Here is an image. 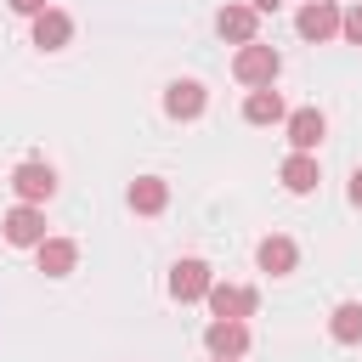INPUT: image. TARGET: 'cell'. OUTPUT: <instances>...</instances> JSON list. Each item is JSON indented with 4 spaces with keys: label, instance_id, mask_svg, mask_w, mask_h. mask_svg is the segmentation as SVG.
<instances>
[{
    "label": "cell",
    "instance_id": "obj_1",
    "mask_svg": "<svg viewBox=\"0 0 362 362\" xmlns=\"http://www.w3.org/2000/svg\"><path fill=\"white\" fill-rule=\"evenodd\" d=\"M232 74H238L243 85L266 90V85L283 74V57H277L272 45H260V40H255V45H238V57H232Z\"/></svg>",
    "mask_w": 362,
    "mask_h": 362
},
{
    "label": "cell",
    "instance_id": "obj_2",
    "mask_svg": "<svg viewBox=\"0 0 362 362\" xmlns=\"http://www.w3.org/2000/svg\"><path fill=\"white\" fill-rule=\"evenodd\" d=\"M0 226H6V243L11 249H40L45 243V209L40 204H17Z\"/></svg>",
    "mask_w": 362,
    "mask_h": 362
},
{
    "label": "cell",
    "instance_id": "obj_3",
    "mask_svg": "<svg viewBox=\"0 0 362 362\" xmlns=\"http://www.w3.org/2000/svg\"><path fill=\"white\" fill-rule=\"evenodd\" d=\"M204 300H209V311L226 317V322H243V317H255V305H260L255 288H232V283H209Z\"/></svg>",
    "mask_w": 362,
    "mask_h": 362
},
{
    "label": "cell",
    "instance_id": "obj_4",
    "mask_svg": "<svg viewBox=\"0 0 362 362\" xmlns=\"http://www.w3.org/2000/svg\"><path fill=\"white\" fill-rule=\"evenodd\" d=\"M294 28H300L305 40H317V45H322V40H334V34H339V6H334V0H305V6H300V17H294Z\"/></svg>",
    "mask_w": 362,
    "mask_h": 362
},
{
    "label": "cell",
    "instance_id": "obj_5",
    "mask_svg": "<svg viewBox=\"0 0 362 362\" xmlns=\"http://www.w3.org/2000/svg\"><path fill=\"white\" fill-rule=\"evenodd\" d=\"M11 187H17L23 204H45V198L57 192V170H51V164H17V170H11Z\"/></svg>",
    "mask_w": 362,
    "mask_h": 362
},
{
    "label": "cell",
    "instance_id": "obj_6",
    "mask_svg": "<svg viewBox=\"0 0 362 362\" xmlns=\"http://www.w3.org/2000/svg\"><path fill=\"white\" fill-rule=\"evenodd\" d=\"M215 28H221V40H232V45H255L260 11H255V6H221V11H215Z\"/></svg>",
    "mask_w": 362,
    "mask_h": 362
},
{
    "label": "cell",
    "instance_id": "obj_7",
    "mask_svg": "<svg viewBox=\"0 0 362 362\" xmlns=\"http://www.w3.org/2000/svg\"><path fill=\"white\" fill-rule=\"evenodd\" d=\"M209 283H215V277H209L204 260H175V272H170V294H175L181 305H187V300H204Z\"/></svg>",
    "mask_w": 362,
    "mask_h": 362
},
{
    "label": "cell",
    "instance_id": "obj_8",
    "mask_svg": "<svg viewBox=\"0 0 362 362\" xmlns=\"http://www.w3.org/2000/svg\"><path fill=\"white\" fill-rule=\"evenodd\" d=\"M204 345H209V356H232V362H238V356L249 351V328H243V322L215 317V322L204 328Z\"/></svg>",
    "mask_w": 362,
    "mask_h": 362
},
{
    "label": "cell",
    "instance_id": "obj_9",
    "mask_svg": "<svg viewBox=\"0 0 362 362\" xmlns=\"http://www.w3.org/2000/svg\"><path fill=\"white\" fill-rule=\"evenodd\" d=\"M68 40H74V17L57 11V6H45V11L34 17V45H40V51H62Z\"/></svg>",
    "mask_w": 362,
    "mask_h": 362
},
{
    "label": "cell",
    "instance_id": "obj_10",
    "mask_svg": "<svg viewBox=\"0 0 362 362\" xmlns=\"http://www.w3.org/2000/svg\"><path fill=\"white\" fill-rule=\"evenodd\" d=\"M204 102H209V96H204L198 79H175V85L164 90V113H170V119H198Z\"/></svg>",
    "mask_w": 362,
    "mask_h": 362
},
{
    "label": "cell",
    "instance_id": "obj_11",
    "mask_svg": "<svg viewBox=\"0 0 362 362\" xmlns=\"http://www.w3.org/2000/svg\"><path fill=\"white\" fill-rule=\"evenodd\" d=\"M322 130H328V119H322L317 107H294V113H288V141H294V153H317Z\"/></svg>",
    "mask_w": 362,
    "mask_h": 362
},
{
    "label": "cell",
    "instance_id": "obj_12",
    "mask_svg": "<svg viewBox=\"0 0 362 362\" xmlns=\"http://www.w3.org/2000/svg\"><path fill=\"white\" fill-rule=\"evenodd\" d=\"M255 260H260V272H272V277H288V272H294V260H300V249H294V238H260Z\"/></svg>",
    "mask_w": 362,
    "mask_h": 362
},
{
    "label": "cell",
    "instance_id": "obj_13",
    "mask_svg": "<svg viewBox=\"0 0 362 362\" xmlns=\"http://www.w3.org/2000/svg\"><path fill=\"white\" fill-rule=\"evenodd\" d=\"M34 255H40V272H45V277H68V272L79 266V243H68V238H45Z\"/></svg>",
    "mask_w": 362,
    "mask_h": 362
},
{
    "label": "cell",
    "instance_id": "obj_14",
    "mask_svg": "<svg viewBox=\"0 0 362 362\" xmlns=\"http://www.w3.org/2000/svg\"><path fill=\"white\" fill-rule=\"evenodd\" d=\"M317 181H322V170H317L311 153H288L283 158V187L288 192H317Z\"/></svg>",
    "mask_w": 362,
    "mask_h": 362
},
{
    "label": "cell",
    "instance_id": "obj_15",
    "mask_svg": "<svg viewBox=\"0 0 362 362\" xmlns=\"http://www.w3.org/2000/svg\"><path fill=\"white\" fill-rule=\"evenodd\" d=\"M170 204V187L158 181V175H141V181H130V209L136 215H158Z\"/></svg>",
    "mask_w": 362,
    "mask_h": 362
},
{
    "label": "cell",
    "instance_id": "obj_16",
    "mask_svg": "<svg viewBox=\"0 0 362 362\" xmlns=\"http://www.w3.org/2000/svg\"><path fill=\"white\" fill-rule=\"evenodd\" d=\"M328 334H334L339 345H362V305H356V300H339L334 317H328Z\"/></svg>",
    "mask_w": 362,
    "mask_h": 362
},
{
    "label": "cell",
    "instance_id": "obj_17",
    "mask_svg": "<svg viewBox=\"0 0 362 362\" xmlns=\"http://www.w3.org/2000/svg\"><path fill=\"white\" fill-rule=\"evenodd\" d=\"M243 119H249V124H277V119H288V113H283V96L266 85V90H249V102H243Z\"/></svg>",
    "mask_w": 362,
    "mask_h": 362
},
{
    "label": "cell",
    "instance_id": "obj_18",
    "mask_svg": "<svg viewBox=\"0 0 362 362\" xmlns=\"http://www.w3.org/2000/svg\"><path fill=\"white\" fill-rule=\"evenodd\" d=\"M339 34H345V40H351V45H362V0H356V6H345V11H339Z\"/></svg>",
    "mask_w": 362,
    "mask_h": 362
},
{
    "label": "cell",
    "instance_id": "obj_19",
    "mask_svg": "<svg viewBox=\"0 0 362 362\" xmlns=\"http://www.w3.org/2000/svg\"><path fill=\"white\" fill-rule=\"evenodd\" d=\"M6 6H11V11H23V17H40V11H45V0H6Z\"/></svg>",
    "mask_w": 362,
    "mask_h": 362
},
{
    "label": "cell",
    "instance_id": "obj_20",
    "mask_svg": "<svg viewBox=\"0 0 362 362\" xmlns=\"http://www.w3.org/2000/svg\"><path fill=\"white\" fill-rule=\"evenodd\" d=\"M351 204H356V209H362V170H356V175H351Z\"/></svg>",
    "mask_w": 362,
    "mask_h": 362
},
{
    "label": "cell",
    "instance_id": "obj_21",
    "mask_svg": "<svg viewBox=\"0 0 362 362\" xmlns=\"http://www.w3.org/2000/svg\"><path fill=\"white\" fill-rule=\"evenodd\" d=\"M277 6H283V0H255V11H277Z\"/></svg>",
    "mask_w": 362,
    "mask_h": 362
},
{
    "label": "cell",
    "instance_id": "obj_22",
    "mask_svg": "<svg viewBox=\"0 0 362 362\" xmlns=\"http://www.w3.org/2000/svg\"><path fill=\"white\" fill-rule=\"evenodd\" d=\"M215 362H232V356H215Z\"/></svg>",
    "mask_w": 362,
    "mask_h": 362
}]
</instances>
